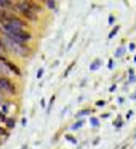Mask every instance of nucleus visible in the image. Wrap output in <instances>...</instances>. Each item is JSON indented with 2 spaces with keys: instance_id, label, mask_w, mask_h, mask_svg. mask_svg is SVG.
<instances>
[{
  "instance_id": "nucleus-1",
  "label": "nucleus",
  "mask_w": 136,
  "mask_h": 149,
  "mask_svg": "<svg viewBox=\"0 0 136 149\" xmlns=\"http://www.w3.org/2000/svg\"><path fill=\"white\" fill-rule=\"evenodd\" d=\"M17 6H18V8L22 12V14L28 19V20H30V21L36 20V14L33 12L31 7L29 6V3H27V2H19Z\"/></svg>"
},
{
  "instance_id": "nucleus-2",
  "label": "nucleus",
  "mask_w": 136,
  "mask_h": 149,
  "mask_svg": "<svg viewBox=\"0 0 136 149\" xmlns=\"http://www.w3.org/2000/svg\"><path fill=\"white\" fill-rule=\"evenodd\" d=\"M6 45L12 50V52L20 54V55H24V54H23V52H24V49H26L25 46L18 44V43H16V42L8 39V37H7V40H6Z\"/></svg>"
},
{
  "instance_id": "nucleus-3",
  "label": "nucleus",
  "mask_w": 136,
  "mask_h": 149,
  "mask_svg": "<svg viewBox=\"0 0 136 149\" xmlns=\"http://www.w3.org/2000/svg\"><path fill=\"white\" fill-rule=\"evenodd\" d=\"M0 88L5 91H8L9 92H14L15 91V88L11 84V82L7 78L0 77Z\"/></svg>"
},
{
  "instance_id": "nucleus-4",
  "label": "nucleus",
  "mask_w": 136,
  "mask_h": 149,
  "mask_svg": "<svg viewBox=\"0 0 136 149\" xmlns=\"http://www.w3.org/2000/svg\"><path fill=\"white\" fill-rule=\"evenodd\" d=\"M5 65H6L9 70H11L12 72H14V74H16L17 76H21V71H20V69L17 67L16 64H13L12 63L6 61V62H5Z\"/></svg>"
},
{
  "instance_id": "nucleus-5",
  "label": "nucleus",
  "mask_w": 136,
  "mask_h": 149,
  "mask_svg": "<svg viewBox=\"0 0 136 149\" xmlns=\"http://www.w3.org/2000/svg\"><path fill=\"white\" fill-rule=\"evenodd\" d=\"M125 51H126L125 47H120L115 52V56L116 57H121V56H123L125 54Z\"/></svg>"
},
{
  "instance_id": "nucleus-6",
  "label": "nucleus",
  "mask_w": 136,
  "mask_h": 149,
  "mask_svg": "<svg viewBox=\"0 0 136 149\" xmlns=\"http://www.w3.org/2000/svg\"><path fill=\"white\" fill-rule=\"evenodd\" d=\"M6 125H7V127L9 128V129H13L14 127H15V121H14L13 118H9L6 120Z\"/></svg>"
},
{
  "instance_id": "nucleus-7",
  "label": "nucleus",
  "mask_w": 136,
  "mask_h": 149,
  "mask_svg": "<svg viewBox=\"0 0 136 149\" xmlns=\"http://www.w3.org/2000/svg\"><path fill=\"white\" fill-rule=\"evenodd\" d=\"M11 2L10 1H6V0H0V7L1 8H8L10 6Z\"/></svg>"
},
{
  "instance_id": "nucleus-8",
  "label": "nucleus",
  "mask_w": 136,
  "mask_h": 149,
  "mask_svg": "<svg viewBox=\"0 0 136 149\" xmlns=\"http://www.w3.org/2000/svg\"><path fill=\"white\" fill-rule=\"evenodd\" d=\"M119 26H116L113 30H112L111 32H110V34H109V38H113V37L116 35V33H118V31H119Z\"/></svg>"
},
{
  "instance_id": "nucleus-9",
  "label": "nucleus",
  "mask_w": 136,
  "mask_h": 149,
  "mask_svg": "<svg viewBox=\"0 0 136 149\" xmlns=\"http://www.w3.org/2000/svg\"><path fill=\"white\" fill-rule=\"evenodd\" d=\"M100 64H101V62H100L99 60H97L96 62H94L91 65V70H96V69H98V68H99V66H100Z\"/></svg>"
},
{
  "instance_id": "nucleus-10",
  "label": "nucleus",
  "mask_w": 136,
  "mask_h": 149,
  "mask_svg": "<svg viewBox=\"0 0 136 149\" xmlns=\"http://www.w3.org/2000/svg\"><path fill=\"white\" fill-rule=\"evenodd\" d=\"M83 122H84L83 120H79V121H77V122L72 127V130H77V129H79V128H81V127H82V125H83Z\"/></svg>"
},
{
  "instance_id": "nucleus-11",
  "label": "nucleus",
  "mask_w": 136,
  "mask_h": 149,
  "mask_svg": "<svg viewBox=\"0 0 136 149\" xmlns=\"http://www.w3.org/2000/svg\"><path fill=\"white\" fill-rule=\"evenodd\" d=\"M91 125L93 126V127H97V126H99V124H100L99 120H98L96 118H91Z\"/></svg>"
},
{
  "instance_id": "nucleus-12",
  "label": "nucleus",
  "mask_w": 136,
  "mask_h": 149,
  "mask_svg": "<svg viewBox=\"0 0 136 149\" xmlns=\"http://www.w3.org/2000/svg\"><path fill=\"white\" fill-rule=\"evenodd\" d=\"M8 68L7 66H4V65L0 64V74H8Z\"/></svg>"
},
{
  "instance_id": "nucleus-13",
  "label": "nucleus",
  "mask_w": 136,
  "mask_h": 149,
  "mask_svg": "<svg viewBox=\"0 0 136 149\" xmlns=\"http://www.w3.org/2000/svg\"><path fill=\"white\" fill-rule=\"evenodd\" d=\"M47 4H48V7L50 8H55V2L54 1H48V2H47Z\"/></svg>"
},
{
  "instance_id": "nucleus-14",
  "label": "nucleus",
  "mask_w": 136,
  "mask_h": 149,
  "mask_svg": "<svg viewBox=\"0 0 136 149\" xmlns=\"http://www.w3.org/2000/svg\"><path fill=\"white\" fill-rule=\"evenodd\" d=\"M42 74H43V69H39L38 70V73H37V76H36V77L37 78H40L41 77H42Z\"/></svg>"
},
{
  "instance_id": "nucleus-15",
  "label": "nucleus",
  "mask_w": 136,
  "mask_h": 149,
  "mask_svg": "<svg viewBox=\"0 0 136 149\" xmlns=\"http://www.w3.org/2000/svg\"><path fill=\"white\" fill-rule=\"evenodd\" d=\"M66 138H67L68 140H70V142H72V143H77V141H76V139H75V138H73V137H71V136H69V135H67Z\"/></svg>"
},
{
  "instance_id": "nucleus-16",
  "label": "nucleus",
  "mask_w": 136,
  "mask_h": 149,
  "mask_svg": "<svg viewBox=\"0 0 136 149\" xmlns=\"http://www.w3.org/2000/svg\"><path fill=\"white\" fill-rule=\"evenodd\" d=\"M89 113H90V111H88V110H83L82 112H80V113L78 114V116H84V115H88Z\"/></svg>"
},
{
  "instance_id": "nucleus-17",
  "label": "nucleus",
  "mask_w": 136,
  "mask_h": 149,
  "mask_svg": "<svg viewBox=\"0 0 136 149\" xmlns=\"http://www.w3.org/2000/svg\"><path fill=\"white\" fill-rule=\"evenodd\" d=\"M96 105L98 106H103V105H105V102L104 101H98L96 102Z\"/></svg>"
},
{
  "instance_id": "nucleus-18",
  "label": "nucleus",
  "mask_w": 136,
  "mask_h": 149,
  "mask_svg": "<svg viewBox=\"0 0 136 149\" xmlns=\"http://www.w3.org/2000/svg\"><path fill=\"white\" fill-rule=\"evenodd\" d=\"M73 65H74V63H72L71 65H70V66L68 67V69L66 70V71H65V74H64V76H65V77H66V76H67V74H68V73H69V71H70V70H71V69H72V66H73Z\"/></svg>"
},
{
  "instance_id": "nucleus-19",
  "label": "nucleus",
  "mask_w": 136,
  "mask_h": 149,
  "mask_svg": "<svg viewBox=\"0 0 136 149\" xmlns=\"http://www.w3.org/2000/svg\"><path fill=\"white\" fill-rule=\"evenodd\" d=\"M114 22V17L113 16H110L109 17V24H112Z\"/></svg>"
},
{
  "instance_id": "nucleus-20",
  "label": "nucleus",
  "mask_w": 136,
  "mask_h": 149,
  "mask_svg": "<svg viewBox=\"0 0 136 149\" xmlns=\"http://www.w3.org/2000/svg\"><path fill=\"white\" fill-rule=\"evenodd\" d=\"M0 119H1L2 121H4V120H5V116L1 113V112H0Z\"/></svg>"
},
{
  "instance_id": "nucleus-21",
  "label": "nucleus",
  "mask_w": 136,
  "mask_h": 149,
  "mask_svg": "<svg viewBox=\"0 0 136 149\" xmlns=\"http://www.w3.org/2000/svg\"><path fill=\"white\" fill-rule=\"evenodd\" d=\"M134 48H135L134 44H130V50H133V49H134Z\"/></svg>"
},
{
  "instance_id": "nucleus-22",
  "label": "nucleus",
  "mask_w": 136,
  "mask_h": 149,
  "mask_svg": "<svg viewBox=\"0 0 136 149\" xmlns=\"http://www.w3.org/2000/svg\"><path fill=\"white\" fill-rule=\"evenodd\" d=\"M112 64H113V61L112 60H110V62H109V68H112Z\"/></svg>"
},
{
  "instance_id": "nucleus-23",
  "label": "nucleus",
  "mask_w": 136,
  "mask_h": 149,
  "mask_svg": "<svg viewBox=\"0 0 136 149\" xmlns=\"http://www.w3.org/2000/svg\"><path fill=\"white\" fill-rule=\"evenodd\" d=\"M3 110H4L5 113H7L8 112V108H6V106H3Z\"/></svg>"
},
{
  "instance_id": "nucleus-24",
  "label": "nucleus",
  "mask_w": 136,
  "mask_h": 149,
  "mask_svg": "<svg viewBox=\"0 0 136 149\" xmlns=\"http://www.w3.org/2000/svg\"><path fill=\"white\" fill-rule=\"evenodd\" d=\"M115 88H116V85H114L113 87H112V88H110V91H113L115 90Z\"/></svg>"
},
{
  "instance_id": "nucleus-25",
  "label": "nucleus",
  "mask_w": 136,
  "mask_h": 149,
  "mask_svg": "<svg viewBox=\"0 0 136 149\" xmlns=\"http://www.w3.org/2000/svg\"><path fill=\"white\" fill-rule=\"evenodd\" d=\"M132 98H133V99H136V94H134Z\"/></svg>"
},
{
  "instance_id": "nucleus-26",
  "label": "nucleus",
  "mask_w": 136,
  "mask_h": 149,
  "mask_svg": "<svg viewBox=\"0 0 136 149\" xmlns=\"http://www.w3.org/2000/svg\"><path fill=\"white\" fill-rule=\"evenodd\" d=\"M134 62H136V56H135V60H134Z\"/></svg>"
},
{
  "instance_id": "nucleus-27",
  "label": "nucleus",
  "mask_w": 136,
  "mask_h": 149,
  "mask_svg": "<svg viewBox=\"0 0 136 149\" xmlns=\"http://www.w3.org/2000/svg\"><path fill=\"white\" fill-rule=\"evenodd\" d=\"M22 149H26V147H23V148H22Z\"/></svg>"
},
{
  "instance_id": "nucleus-28",
  "label": "nucleus",
  "mask_w": 136,
  "mask_h": 149,
  "mask_svg": "<svg viewBox=\"0 0 136 149\" xmlns=\"http://www.w3.org/2000/svg\"><path fill=\"white\" fill-rule=\"evenodd\" d=\"M134 137H135V138H136V133H135V135H134Z\"/></svg>"
},
{
  "instance_id": "nucleus-29",
  "label": "nucleus",
  "mask_w": 136,
  "mask_h": 149,
  "mask_svg": "<svg viewBox=\"0 0 136 149\" xmlns=\"http://www.w3.org/2000/svg\"><path fill=\"white\" fill-rule=\"evenodd\" d=\"M0 32H1V28H0Z\"/></svg>"
}]
</instances>
